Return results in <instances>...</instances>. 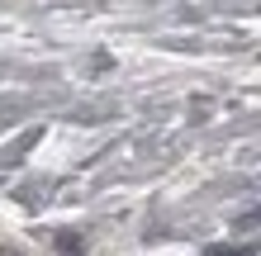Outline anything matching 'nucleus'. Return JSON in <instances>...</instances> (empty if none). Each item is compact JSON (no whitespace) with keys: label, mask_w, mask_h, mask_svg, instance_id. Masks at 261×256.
Returning a JSON list of instances; mask_svg holds the SVG:
<instances>
[{"label":"nucleus","mask_w":261,"mask_h":256,"mask_svg":"<svg viewBox=\"0 0 261 256\" xmlns=\"http://www.w3.org/2000/svg\"><path fill=\"white\" fill-rule=\"evenodd\" d=\"M242 228H261V204L252 209V214H247V218H242Z\"/></svg>","instance_id":"nucleus-1"}]
</instances>
